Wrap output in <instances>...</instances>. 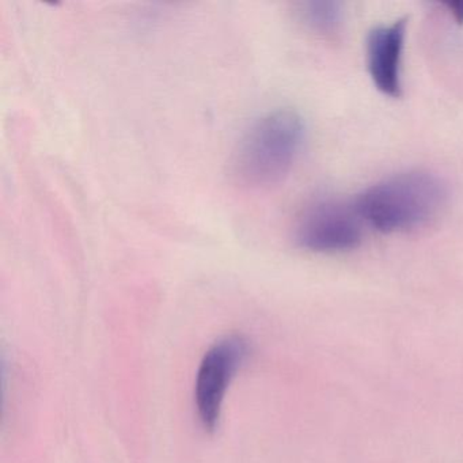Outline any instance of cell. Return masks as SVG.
<instances>
[{
    "label": "cell",
    "instance_id": "cell-7",
    "mask_svg": "<svg viewBox=\"0 0 463 463\" xmlns=\"http://www.w3.org/2000/svg\"><path fill=\"white\" fill-rule=\"evenodd\" d=\"M458 24H463V2H449L444 5Z\"/></svg>",
    "mask_w": 463,
    "mask_h": 463
},
{
    "label": "cell",
    "instance_id": "cell-3",
    "mask_svg": "<svg viewBox=\"0 0 463 463\" xmlns=\"http://www.w3.org/2000/svg\"><path fill=\"white\" fill-rule=\"evenodd\" d=\"M249 352L243 335H230L215 341L203 356L194 381V406L200 424L207 432L218 428L227 389Z\"/></svg>",
    "mask_w": 463,
    "mask_h": 463
},
{
    "label": "cell",
    "instance_id": "cell-5",
    "mask_svg": "<svg viewBox=\"0 0 463 463\" xmlns=\"http://www.w3.org/2000/svg\"><path fill=\"white\" fill-rule=\"evenodd\" d=\"M406 20L373 28L367 39V69L376 90L398 99L402 94L401 66L405 47Z\"/></svg>",
    "mask_w": 463,
    "mask_h": 463
},
{
    "label": "cell",
    "instance_id": "cell-1",
    "mask_svg": "<svg viewBox=\"0 0 463 463\" xmlns=\"http://www.w3.org/2000/svg\"><path fill=\"white\" fill-rule=\"evenodd\" d=\"M302 116L278 109L260 118L243 134L230 161V175L240 188L262 191L283 183L305 142Z\"/></svg>",
    "mask_w": 463,
    "mask_h": 463
},
{
    "label": "cell",
    "instance_id": "cell-2",
    "mask_svg": "<svg viewBox=\"0 0 463 463\" xmlns=\"http://www.w3.org/2000/svg\"><path fill=\"white\" fill-rule=\"evenodd\" d=\"M449 189L439 175L409 170L363 191L354 207L363 223L384 234L411 232L430 223L446 207Z\"/></svg>",
    "mask_w": 463,
    "mask_h": 463
},
{
    "label": "cell",
    "instance_id": "cell-4",
    "mask_svg": "<svg viewBox=\"0 0 463 463\" xmlns=\"http://www.w3.org/2000/svg\"><path fill=\"white\" fill-rule=\"evenodd\" d=\"M363 221L354 204L335 200L311 203L298 216L294 241L303 250L313 253H343L359 248Z\"/></svg>",
    "mask_w": 463,
    "mask_h": 463
},
{
    "label": "cell",
    "instance_id": "cell-6",
    "mask_svg": "<svg viewBox=\"0 0 463 463\" xmlns=\"http://www.w3.org/2000/svg\"><path fill=\"white\" fill-rule=\"evenodd\" d=\"M300 20L313 33L333 39L340 33L344 23L343 5L330 0H314L300 5Z\"/></svg>",
    "mask_w": 463,
    "mask_h": 463
}]
</instances>
